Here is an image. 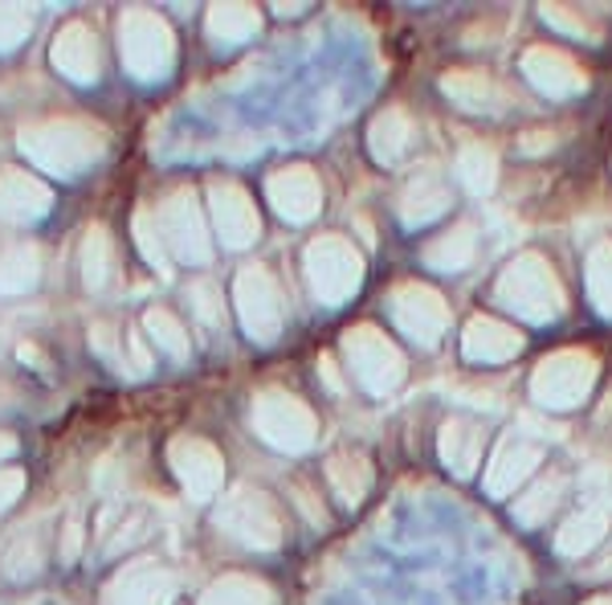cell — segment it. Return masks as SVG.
<instances>
[{"label":"cell","mask_w":612,"mask_h":605,"mask_svg":"<svg viewBox=\"0 0 612 605\" xmlns=\"http://www.w3.org/2000/svg\"><path fill=\"white\" fill-rule=\"evenodd\" d=\"M110 267H115V246H110L107 226H91L86 238H82V283L91 291L107 286Z\"/></svg>","instance_id":"obj_17"},{"label":"cell","mask_w":612,"mask_h":605,"mask_svg":"<svg viewBox=\"0 0 612 605\" xmlns=\"http://www.w3.org/2000/svg\"><path fill=\"white\" fill-rule=\"evenodd\" d=\"M213 217H217V229H221V242L225 246H250L257 238V209L238 185L229 180H217L213 189Z\"/></svg>","instance_id":"obj_14"},{"label":"cell","mask_w":612,"mask_h":605,"mask_svg":"<svg viewBox=\"0 0 612 605\" xmlns=\"http://www.w3.org/2000/svg\"><path fill=\"white\" fill-rule=\"evenodd\" d=\"M119 58L123 70L139 82H160L172 70L176 41L163 17L151 9H127L119 17Z\"/></svg>","instance_id":"obj_2"},{"label":"cell","mask_w":612,"mask_h":605,"mask_svg":"<svg viewBox=\"0 0 612 605\" xmlns=\"http://www.w3.org/2000/svg\"><path fill=\"white\" fill-rule=\"evenodd\" d=\"M135 242H139V254H144L151 267L168 270V246H163L160 221L147 213V209H139V213H135Z\"/></svg>","instance_id":"obj_23"},{"label":"cell","mask_w":612,"mask_h":605,"mask_svg":"<svg viewBox=\"0 0 612 605\" xmlns=\"http://www.w3.org/2000/svg\"><path fill=\"white\" fill-rule=\"evenodd\" d=\"M238 311H241V323L253 340H274L282 327V303H278V286L270 279L262 267H245L238 274Z\"/></svg>","instance_id":"obj_6"},{"label":"cell","mask_w":612,"mask_h":605,"mask_svg":"<svg viewBox=\"0 0 612 605\" xmlns=\"http://www.w3.org/2000/svg\"><path fill=\"white\" fill-rule=\"evenodd\" d=\"M50 62L62 79L78 82V86H91L98 82V70H103V54H98V38H94L91 25L82 21H70L62 33L50 45Z\"/></svg>","instance_id":"obj_10"},{"label":"cell","mask_w":612,"mask_h":605,"mask_svg":"<svg viewBox=\"0 0 612 605\" xmlns=\"http://www.w3.org/2000/svg\"><path fill=\"white\" fill-rule=\"evenodd\" d=\"M221 524L250 549H278L282 540L278 511L270 508V499L257 496V491H238L229 499L225 511H221Z\"/></svg>","instance_id":"obj_8"},{"label":"cell","mask_w":612,"mask_h":605,"mask_svg":"<svg viewBox=\"0 0 612 605\" xmlns=\"http://www.w3.org/2000/svg\"><path fill=\"white\" fill-rule=\"evenodd\" d=\"M41 279L38 246H4L0 250V295H25Z\"/></svg>","instance_id":"obj_16"},{"label":"cell","mask_w":612,"mask_h":605,"mask_svg":"<svg viewBox=\"0 0 612 605\" xmlns=\"http://www.w3.org/2000/svg\"><path fill=\"white\" fill-rule=\"evenodd\" d=\"M200 605H274V593L253 577H221Z\"/></svg>","instance_id":"obj_19"},{"label":"cell","mask_w":612,"mask_h":605,"mask_svg":"<svg viewBox=\"0 0 612 605\" xmlns=\"http://www.w3.org/2000/svg\"><path fill=\"white\" fill-rule=\"evenodd\" d=\"M266 192H270V201H274V209H278L286 221H306V217L319 213V205H323L319 180H315V173L303 168V164L270 176Z\"/></svg>","instance_id":"obj_13"},{"label":"cell","mask_w":612,"mask_h":605,"mask_svg":"<svg viewBox=\"0 0 612 605\" xmlns=\"http://www.w3.org/2000/svg\"><path fill=\"white\" fill-rule=\"evenodd\" d=\"M33 29V13L25 4H0V54L17 50Z\"/></svg>","instance_id":"obj_24"},{"label":"cell","mask_w":612,"mask_h":605,"mask_svg":"<svg viewBox=\"0 0 612 605\" xmlns=\"http://www.w3.org/2000/svg\"><path fill=\"white\" fill-rule=\"evenodd\" d=\"M176 577L160 565H127L103 590V605H172Z\"/></svg>","instance_id":"obj_11"},{"label":"cell","mask_w":612,"mask_h":605,"mask_svg":"<svg viewBox=\"0 0 612 605\" xmlns=\"http://www.w3.org/2000/svg\"><path fill=\"white\" fill-rule=\"evenodd\" d=\"M397 315H400V323L413 332V336H421V340H433L437 332L429 327V315H441V307H437V295L433 291H421V286H409V291H400V299H397Z\"/></svg>","instance_id":"obj_20"},{"label":"cell","mask_w":612,"mask_h":605,"mask_svg":"<svg viewBox=\"0 0 612 605\" xmlns=\"http://www.w3.org/2000/svg\"><path fill=\"white\" fill-rule=\"evenodd\" d=\"M168 458H172V471H176V479L184 483L188 496L192 499L217 496L225 467H221V455H217L204 438H176V442L168 446Z\"/></svg>","instance_id":"obj_9"},{"label":"cell","mask_w":612,"mask_h":605,"mask_svg":"<svg viewBox=\"0 0 612 605\" xmlns=\"http://www.w3.org/2000/svg\"><path fill=\"white\" fill-rule=\"evenodd\" d=\"M41 565H45V528L21 524L0 549V573L9 581H29L38 577Z\"/></svg>","instance_id":"obj_15"},{"label":"cell","mask_w":612,"mask_h":605,"mask_svg":"<svg viewBox=\"0 0 612 605\" xmlns=\"http://www.w3.org/2000/svg\"><path fill=\"white\" fill-rule=\"evenodd\" d=\"M91 348L98 352V356H107L110 364H119V368H123V356L115 352V332H110L107 323H94V327H91Z\"/></svg>","instance_id":"obj_28"},{"label":"cell","mask_w":612,"mask_h":605,"mask_svg":"<svg viewBox=\"0 0 612 605\" xmlns=\"http://www.w3.org/2000/svg\"><path fill=\"white\" fill-rule=\"evenodd\" d=\"M327 474H331V483L344 503H360L363 491H368V467H363V458L335 455L331 462H327Z\"/></svg>","instance_id":"obj_22"},{"label":"cell","mask_w":612,"mask_h":605,"mask_svg":"<svg viewBox=\"0 0 612 605\" xmlns=\"http://www.w3.org/2000/svg\"><path fill=\"white\" fill-rule=\"evenodd\" d=\"M306 274L323 303H344L360 286V254L344 238H319L306 246Z\"/></svg>","instance_id":"obj_3"},{"label":"cell","mask_w":612,"mask_h":605,"mask_svg":"<svg viewBox=\"0 0 612 605\" xmlns=\"http://www.w3.org/2000/svg\"><path fill=\"white\" fill-rule=\"evenodd\" d=\"M82 552V520L78 515H70L66 524H62V544H57V561H78Z\"/></svg>","instance_id":"obj_27"},{"label":"cell","mask_w":612,"mask_h":605,"mask_svg":"<svg viewBox=\"0 0 612 605\" xmlns=\"http://www.w3.org/2000/svg\"><path fill=\"white\" fill-rule=\"evenodd\" d=\"M372 148L380 160H392L400 148H404V119H400L397 111H388V115H380L372 127Z\"/></svg>","instance_id":"obj_25"},{"label":"cell","mask_w":612,"mask_h":605,"mask_svg":"<svg viewBox=\"0 0 612 605\" xmlns=\"http://www.w3.org/2000/svg\"><path fill=\"white\" fill-rule=\"evenodd\" d=\"M50 205H54V192L33 173H21V168L0 173V221L29 226V221H41L50 213Z\"/></svg>","instance_id":"obj_12"},{"label":"cell","mask_w":612,"mask_h":605,"mask_svg":"<svg viewBox=\"0 0 612 605\" xmlns=\"http://www.w3.org/2000/svg\"><path fill=\"white\" fill-rule=\"evenodd\" d=\"M192 295H197V311L204 315V320H209V323L221 320V307H217V299H213V286L197 283V286H192Z\"/></svg>","instance_id":"obj_29"},{"label":"cell","mask_w":612,"mask_h":605,"mask_svg":"<svg viewBox=\"0 0 612 605\" xmlns=\"http://www.w3.org/2000/svg\"><path fill=\"white\" fill-rule=\"evenodd\" d=\"M25 496V471H13V467H0V511L13 508L17 499Z\"/></svg>","instance_id":"obj_26"},{"label":"cell","mask_w":612,"mask_h":605,"mask_svg":"<svg viewBox=\"0 0 612 605\" xmlns=\"http://www.w3.org/2000/svg\"><path fill=\"white\" fill-rule=\"evenodd\" d=\"M156 221H160L163 246H172L176 258H184V262H209L213 246H209L204 217H200L192 192H172V197L160 205V217H156Z\"/></svg>","instance_id":"obj_5"},{"label":"cell","mask_w":612,"mask_h":605,"mask_svg":"<svg viewBox=\"0 0 612 605\" xmlns=\"http://www.w3.org/2000/svg\"><path fill=\"white\" fill-rule=\"evenodd\" d=\"M144 327H147V336L156 340L168 356H176V361H184L188 356V332L180 327V320H176L172 311H163V307H151L144 315Z\"/></svg>","instance_id":"obj_21"},{"label":"cell","mask_w":612,"mask_h":605,"mask_svg":"<svg viewBox=\"0 0 612 605\" xmlns=\"http://www.w3.org/2000/svg\"><path fill=\"white\" fill-rule=\"evenodd\" d=\"M253 430L278 450H306L315 442V417L291 393H262L253 401Z\"/></svg>","instance_id":"obj_4"},{"label":"cell","mask_w":612,"mask_h":605,"mask_svg":"<svg viewBox=\"0 0 612 605\" xmlns=\"http://www.w3.org/2000/svg\"><path fill=\"white\" fill-rule=\"evenodd\" d=\"M257 13H253L250 4H213L209 9V33H213L217 41H245L257 33Z\"/></svg>","instance_id":"obj_18"},{"label":"cell","mask_w":612,"mask_h":605,"mask_svg":"<svg viewBox=\"0 0 612 605\" xmlns=\"http://www.w3.org/2000/svg\"><path fill=\"white\" fill-rule=\"evenodd\" d=\"M344 352H347V364L356 368V377H360L372 393L392 389L400 380L397 348H392L376 327H356V332L344 340Z\"/></svg>","instance_id":"obj_7"},{"label":"cell","mask_w":612,"mask_h":605,"mask_svg":"<svg viewBox=\"0 0 612 605\" xmlns=\"http://www.w3.org/2000/svg\"><path fill=\"white\" fill-rule=\"evenodd\" d=\"M17 148L25 152L29 164L70 180V176H82L91 173L94 164H103L107 132L91 119H41L25 123L17 132Z\"/></svg>","instance_id":"obj_1"},{"label":"cell","mask_w":612,"mask_h":605,"mask_svg":"<svg viewBox=\"0 0 612 605\" xmlns=\"http://www.w3.org/2000/svg\"><path fill=\"white\" fill-rule=\"evenodd\" d=\"M17 455V438L13 434H0V462H4V458H13Z\"/></svg>","instance_id":"obj_30"}]
</instances>
